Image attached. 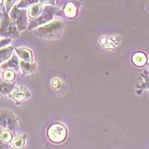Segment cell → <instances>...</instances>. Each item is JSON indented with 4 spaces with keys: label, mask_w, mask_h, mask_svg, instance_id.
<instances>
[{
    "label": "cell",
    "mask_w": 149,
    "mask_h": 149,
    "mask_svg": "<svg viewBox=\"0 0 149 149\" xmlns=\"http://www.w3.org/2000/svg\"><path fill=\"white\" fill-rule=\"evenodd\" d=\"M44 10V7L43 5L41 3H37L35 5H33L32 6H31L29 8V18L31 19H35L36 18L40 16L42 11Z\"/></svg>",
    "instance_id": "obj_8"
},
{
    "label": "cell",
    "mask_w": 149,
    "mask_h": 149,
    "mask_svg": "<svg viewBox=\"0 0 149 149\" xmlns=\"http://www.w3.org/2000/svg\"><path fill=\"white\" fill-rule=\"evenodd\" d=\"M12 53H13V47L8 46V47H5V49L2 48L1 49V52H0V61L1 63H4L5 61H8L10 58Z\"/></svg>",
    "instance_id": "obj_14"
},
{
    "label": "cell",
    "mask_w": 149,
    "mask_h": 149,
    "mask_svg": "<svg viewBox=\"0 0 149 149\" xmlns=\"http://www.w3.org/2000/svg\"><path fill=\"white\" fill-rule=\"evenodd\" d=\"M31 95L29 90L24 86H19L13 90V91L10 93V98H12L14 100L20 102L25 99H27Z\"/></svg>",
    "instance_id": "obj_7"
},
{
    "label": "cell",
    "mask_w": 149,
    "mask_h": 149,
    "mask_svg": "<svg viewBox=\"0 0 149 149\" xmlns=\"http://www.w3.org/2000/svg\"><path fill=\"white\" fill-rule=\"evenodd\" d=\"M19 58L17 56L14 54L12 58H10L8 62H5V63L1 64V68L2 70H18L19 67Z\"/></svg>",
    "instance_id": "obj_10"
},
{
    "label": "cell",
    "mask_w": 149,
    "mask_h": 149,
    "mask_svg": "<svg viewBox=\"0 0 149 149\" xmlns=\"http://www.w3.org/2000/svg\"><path fill=\"white\" fill-rule=\"evenodd\" d=\"M14 87V84L7 83V82H1V92L2 94H10Z\"/></svg>",
    "instance_id": "obj_16"
},
{
    "label": "cell",
    "mask_w": 149,
    "mask_h": 149,
    "mask_svg": "<svg viewBox=\"0 0 149 149\" xmlns=\"http://www.w3.org/2000/svg\"><path fill=\"white\" fill-rule=\"evenodd\" d=\"M132 61L134 64L136 66H143L144 65H146V62H147V57L144 53L138 52L133 55Z\"/></svg>",
    "instance_id": "obj_13"
},
{
    "label": "cell",
    "mask_w": 149,
    "mask_h": 149,
    "mask_svg": "<svg viewBox=\"0 0 149 149\" xmlns=\"http://www.w3.org/2000/svg\"><path fill=\"white\" fill-rule=\"evenodd\" d=\"M26 135H22L19 136H17L15 139H13L12 142V145L14 148H22L25 146V142H26Z\"/></svg>",
    "instance_id": "obj_17"
},
{
    "label": "cell",
    "mask_w": 149,
    "mask_h": 149,
    "mask_svg": "<svg viewBox=\"0 0 149 149\" xmlns=\"http://www.w3.org/2000/svg\"><path fill=\"white\" fill-rule=\"evenodd\" d=\"M36 64L33 62H27L25 61H21L19 62V69L23 74H29L34 71Z\"/></svg>",
    "instance_id": "obj_12"
},
{
    "label": "cell",
    "mask_w": 149,
    "mask_h": 149,
    "mask_svg": "<svg viewBox=\"0 0 149 149\" xmlns=\"http://www.w3.org/2000/svg\"><path fill=\"white\" fill-rule=\"evenodd\" d=\"M5 8H6V12L8 14L10 10L12 9V6L14 5L16 0H5Z\"/></svg>",
    "instance_id": "obj_20"
},
{
    "label": "cell",
    "mask_w": 149,
    "mask_h": 149,
    "mask_svg": "<svg viewBox=\"0 0 149 149\" xmlns=\"http://www.w3.org/2000/svg\"><path fill=\"white\" fill-rule=\"evenodd\" d=\"M19 31L17 29V26L12 22L10 18L8 17V13L4 15L2 12L1 18V36L5 37H14L19 35Z\"/></svg>",
    "instance_id": "obj_5"
},
{
    "label": "cell",
    "mask_w": 149,
    "mask_h": 149,
    "mask_svg": "<svg viewBox=\"0 0 149 149\" xmlns=\"http://www.w3.org/2000/svg\"><path fill=\"white\" fill-rule=\"evenodd\" d=\"M2 77L6 82H12L15 78V73L12 70H6L2 73Z\"/></svg>",
    "instance_id": "obj_18"
},
{
    "label": "cell",
    "mask_w": 149,
    "mask_h": 149,
    "mask_svg": "<svg viewBox=\"0 0 149 149\" xmlns=\"http://www.w3.org/2000/svg\"><path fill=\"white\" fill-rule=\"evenodd\" d=\"M47 136L51 142L54 143H61L66 139L67 130L62 124L54 123L48 129Z\"/></svg>",
    "instance_id": "obj_4"
},
{
    "label": "cell",
    "mask_w": 149,
    "mask_h": 149,
    "mask_svg": "<svg viewBox=\"0 0 149 149\" xmlns=\"http://www.w3.org/2000/svg\"><path fill=\"white\" fill-rule=\"evenodd\" d=\"M148 60H149V58H148Z\"/></svg>",
    "instance_id": "obj_23"
},
{
    "label": "cell",
    "mask_w": 149,
    "mask_h": 149,
    "mask_svg": "<svg viewBox=\"0 0 149 149\" xmlns=\"http://www.w3.org/2000/svg\"><path fill=\"white\" fill-rule=\"evenodd\" d=\"M1 139L2 142H5V143H8V142H11L13 139V136L10 131L8 130H2V134H1Z\"/></svg>",
    "instance_id": "obj_19"
},
{
    "label": "cell",
    "mask_w": 149,
    "mask_h": 149,
    "mask_svg": "<svg viewBox=\"0 0 149 149\" xmlns=\"http://www.w3.org/2000/svg\"><path fill=\"white\" fill-rule=\"evenodd\" d=\"M63 24L58 20L38 27L34 30V34L37 37L46 40H54L60 38L63 33Z\"/></svg>",
    "instance_id": "obj_1"
},
{
    "label": "cell",
    "mask_w": 149,
    "mask_h": 149,
    "mask_svg": "<svg viewBox=\"0 0 149 149\" xmlns=\"http://www.w3.org/2000/svg\"><path fill=\"white\" fill-rule=\"evenodd\" d=\"M39 1L41 4H42V5H55V0H39Z\"/></svg>",
    "instance_id": "obj_21"
},
{
    "label": "cell",
    "mask_w": 149,
    "mask_h": 149,
    "mask_svg": "<svg viewBox=\"0 0 149 149\" xmlns=\"http://www.w3.org/2000/svg\"><path fill=\"white\" fill-rule=\"evenodd\" d=\"M39 0H21L20 2L17 4V7L19 9H26L27 8H30L33 5L38 3Z\"/></svg>",
    "instance_id": "obj_15"
},
{
    "label": "cell",
    "mask_w": 149,
    "mask_h": 149,
    "mask_svg": "<svg viewBox=\"0 0 149 149\" xmlns=\"http://www.w3.org/2000/svg\"><path fill=\"white\" fill-rule=\"evenodd\" d=\"M15 51L18 56L22 61H27V62H33V54L31 50L26 48H17Z\"/></svg>",
    "instance_id": "obj_11"
},
{
    "label": "cell",
    "mask_w": 149,
    "mask_h": 149,
    "mask_svg": "<svg viewBox=\"0 0 149 149\" xmlns=\"http://www.w3.org/2000/svg\"><path fill=\"white\" fill-rule=\"evenodd\" d=\"M17 125V122L16 121L15 117L10 113L2 111L1 113V126L5 129L14 130Z\"/></svg>",
    "instance_id": "obj_6"
},
{
    "label": "cell",
    "mask_w": 149,
    "mask_h": 149,
    "mask_svg": "<svg viewBox=\"0 0 149 149\" xmlns=\"http://www.w3.org/2000/svg\"><path fill=\"white\" fill-rule=\"evenodd\" d=\"M27 10L26 9H19L14 5L10 12V18L17 26L19 31H25L29 27V21H28Z\"/></svg>",
    "instance_id": "obj_2"
},
{
    "label": "cell",
    "mask_w": 149,
    "mask_h": 149,
    "mask_svg": "<svg viewBox=\"0 0 149 149\" xmlns=\"http://www.w3.org/2000/svg\"><path fill=\"white\" fill-rule=\"evenodd\" d=\"M58 1H59V0H57V2H58Z\"/></svg>",
    "instance_id": "obj_22"
},
{
    "label": "cell",
    "mask_w": 149,
    "mask_h": 149,
    "mask_svg": "<svg viewBox=\"0 0 149 149\" xmlns=\"http://www.w3.org/2000/svg\"><path fill=\"white\" fill-rule=\"evenodd\" d=\"M63 14L68 18H72L76 17L78 11V6L74 2H69L63 8Z\"/></svg>",
    "instance_id": "obj_9"
},
{
    "label": "cell",
    "mask_w": 149,
    "mask_h": 149,
    "mask_svg": "<svg viewBox=\"0 0 149 149\" xmlns=\"http://www.w3.org/2000/svg\"><path fill=\"white\" fill-rule=\"evenodd\" d=\"M56 10H57V8L54 7V5H46L44 7V10L40 14V16L29 22L28 29L29 30H32L34 29L40 27L41 26H43L47 22L52 20Z\"/></svg>",
    "instance_id": "obj_3"
}]
</instances>
